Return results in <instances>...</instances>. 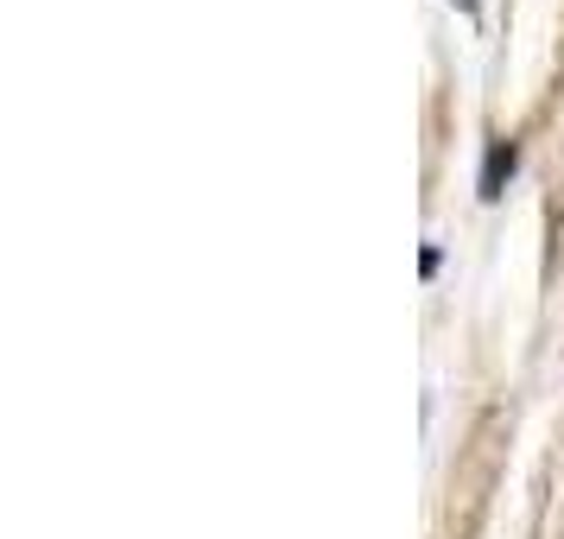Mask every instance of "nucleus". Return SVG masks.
Wrapping results in <instances>:
<instances>
[{"label": "nucleus", "mask_w": 564, "mask_h": 539, "mask_svg": "<svg viewBox=\"0 0 564 539\" xmlns=\"http://www.w3.org/2000/svg\"><path fill=\"white\" fill-rule=\"evenodd\" d=\"M501 172H513V147H495L482 172V197H501Z\"/></svg>", "instance_id": "1"}, {"label": "nucleus", "mask_w": 564, "mask_h": 539, "mask_svg": "<svg viewBox=\"0 0 564 539\" xmlns=\"http://www.w3.org/2000/svg\"><path fill=\"white\" fill-rule=\"evenodd\" d=\"M457 7H463V13H469V20H476V0H457Z\"/></svg>", "instance_id": "2"}]
</instances>
